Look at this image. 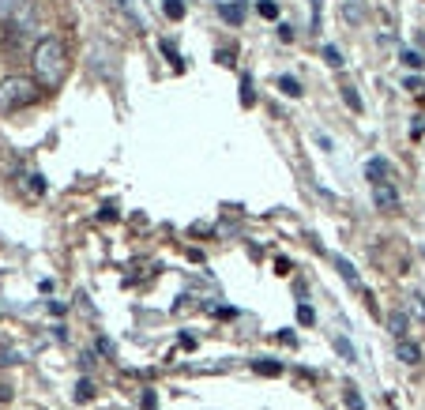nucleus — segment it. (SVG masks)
<instances>
[{"label":"nucleus","instance_id":"nucleus-1","mask_svg":"<svg viewBox=\"0 0 425 410\" xmlns=\"http://www.w3.org/2000/svg\"><path fill=\"white\" fill-rule=\"evenodd\" d=\"M64 61H68V53H64V42L57 38V34H45V38L34 45V53H31L34 79H38L42 87H61V79H64Z\"/></svg>","mask_w":425,"mask_h":410},{"label":"nucleus","instance_id":"nucleus-2","mask_svg":"<svg viewBox=\"0 0 425 410\" xmlns=\"http://www.w3.org/2000/svg\"><path fill=\"white\" fill-rule=\"evenodd\" d=\"M34 95H38L34 79H26V76H8L4 83H0V109H4V113H15V109L31 106Z\"/></svg>","mask_w":425,"mask_h":410},{"label":"nucleus","instance_id":"nucleus-3","mask_svg":"<svg viewBox=\"0 0 425 410\" xmlns=\"http://www.w3.org/2000/svg\"><path fill=\"white\" fill-rule=\"evenodd\" d=\"M34 19H38V4H34V0H15V8L8 12V23H12V38H15V42L31 38Z\"/></svg>","mask_w":425,"mask_h":410},{"label":"nucleus","instance_id":"nucleus-4","mask_svg":"<svg viewBox=\"0 0 425 410\" xmlns=\"http://www.w3.org/2000/svg\"><path fill=\"white\" fill-rule=\"evenodd\" d=\"M392 162H387V158H369V162H365V177H369V181H373V189H376V184H392Z\"/></svg>","mask_w":425,"mask_h":410},{"label":"nucleus","instance_id":"nucleus-5","mask_svg":"<svg viewBox=\"0 0 425 410\" xmlns=\"http://www.w3.org/2000/svg\"><path fill=\"white\" fill-rule=\"evenodd\" d=\"M373 203L380 211H395V207H399V192H395V184H376V189H373Z\"/></svg>","mask_w":425,"mask_h":410},{"label":"nucleus","instance_id":"nucleus-6","mask_svg":"<svg viewBox=\"0 0 425 410\" xmlns=\"http://www.w3.org/2000/svg\"><path fill=\"white\" fill-rule=\"evenodd\" d=\"M218 15H223L230 26H241L245 23V0H223V4H218Z\"/></svg>","mask_w":425,"mask_h":410},{"label":"nucleus","instance_id":"nucleus-7","mask_svg":"<svg viewBox=\"0 0 425 410\" xmlns=\"http://www.w3.org/2000/svg\"><path fill=\"white\" fill-rule=\"evenodd\" d=\"M395 354H399V361H406V365H418L422 361V350L414 347V342H406V339L395 342Z\"/></svg>","mask_w":425,"mask_h":410},{"label":"nucleus","instance_id":"nucleus-8","mask_svg":"<svg viewBox=\"0 0 425 410\" xmlns=\"http://www.w3.org/2000/svg\"><path fill=\"white\" fill-rule=\"evenodd\" d=\"M252 369L260 372V377H279V372H282V361H275V358H256Z\"/></svg>","mask_w":425,"mask_h":410},{"label":"nucleus","instance_id":"nucleus-9","mask_svg":"<svg viewBox=\"0 0 425 410\" xmlns=\"http://www.w3.org/2000/svg\"><path fill=\"white\" fill-rule=\"evenodd\" d=\"M335 271L343 275V283H350V286H358V267L350 264L346 256H335Z\"/></svg>","mask_w":425,"mask_h":410},{"label":"nucleus","instance_id":"nucleus-10","mask_svg":"<svg viewBox=\"0 0 425 410\" xmlns=\"http://www.w3.org/2000/svg\"><path fill=\"white\" fill-rule=\"evenodd\" d=\"M387 331H392V339L399 342L403 335H406V316L403 313H392V316H387Z\"/></svg>","mask_w":425,"mask_h":410},{"label":"nucleus","instance_id":"nucleus-11","mask_svg":"<svg viewBox=\"0 0 425 410\" xmlns=\"http://www.w3.org/2000/svg\"><path fill=\"white\" fill-rule=\"evenodd\" d=\"M279 90H282V95H290V98H301V95H305L301 83L294 79V76H279Z\"/></svg>","mask_w":425,"mask_h":410},{"label":"nucleus","instance_id":"nucleus-12","mask_svg":"<svg viewBox=\"0 0 425 410\" xmlns=\"http://www.w3.org/2000/svg\"><path fill=\"white\" fill-rule=\"evenodd\" d=\"M343 15H346V23H362V19H365V8L358 4V0H346V4H343Z\"/></svg>","mask_w":425,"mask_h":410},{"label":"nucleus","instance_id":"nucleus-13","mask_svg":"<svg viewBox=\"0 0 425 410\" xmlns=\"http://www.w3.org/2000/svg\"><path fill=\"white\" fill-rule=\"evenodd\" d=\"M343 399H346V410H365V399L358 395V388H354V384H346V388H343Z\"/></svg>","mask_w":425,"mask_h":410},{"label":"nucleus","instance_id":"nucleus-14","mask_svg":"<svg viewBox=\"0 0 425 410\" xmlns=\"http://www.w3.org/2000/svg\"><path fill=\"white\" fill-rule=\"evenodd\" d=\"M335 350H339V354H343V358H346V361H358V350H354V347H350V339H346V335H335Z\"/></svg>","mask_w":425,"mask_h":410},{"label":"nucleus","instance_id":"nucleus-15","mask_svg":"<svg viewBox=\"0 0 425 410\" xmlns=\"http://www.w3.org/2000/svg\"><path fill=\"white\" fill-rule=\"evenodd\" d=\"M76 399H79V403H90V399H95V384H90L87 377H83L79 384H76Z\"/></svg>","mask_w":425,"mask_h":410},{"label":"nucleus","instance_id":"nucleus-16","mask_svg":"<svg viewBox=\"0 0 425 410\" xmlns=\"http://www.w3.org/2000/svg\"><path fill=\"white\" fill-rule=\"evenodd\" d=\"M113 8H117V12H125V15H128V19H132L136 26H143V19L136 15V8H132V0H113Z\"/></svg>","mask_w":425,"mask_h":410},{"label":"nucleus","instance_id":"nucleus-17","mask_svg":"<svg viewBox=\"0 0 425 410\" xmlns=\"http://www.w3.org/2000/svg\"><path fill=\"white\" fill-rule=\"evenodd\" d=\"M241 106L248 109V106H256V90H252V79H241Z\"/></svg>","mask_w":425,"mask_h":410},{"label":"nucleus","instance_id":"nucleus-18","mask_svg":"<svg viewBox=\"0 0 425 410\" xmlns=\"http://www.w3.org/2000/svg\"><path fill=\"white\" fill-rule=\"evenodd\" d=\"M324 61L331 64V68H343V49H335V45H324Z\"/></svg>","mask_w":425,"mask_h":410},{"label":"nucleus","instance_id":"nucleus-19","mask_svg":"<svg viewBox=\"0 0 425 410\" xmlns=\"http://www.w3.org/2000/svg\"><path fill=\"white\" fill-rule=\"evenodd\" d=\"M256 12H260L264 19H279V4H275V0H260V4H256Z\"/></svg>","mask_w":425,"mask_h":410},{"label":"nucleus","instance_id":"nucleus-20","mask_svg":"<svg viewBox=\"0 0 425 410\" xmlns=\"http://www.w3.org/2000/svg\"><path fill=\"white\" fill-rule=\"evenodd\" d=\"M343 102H346L350 109H354V113H362V98H358L354 87H343Z\"/></svg>","mask_w":425,"mask_h":410},{"label":"nucleus","instance_id":"nucleus-21","mask_svg":"<svg viewBox=\"0 0 425 410\" xmlns=\"http://www.w3.org/2000/svg\"><path fill=\"white\" fill-rule=\"evenodd\" d=\"M166 15L170 19H184V0H166Z\"/></svg>","mask_w":425,"mask_h":410},{"label":"nucleus","instance_id":"nucleus-22","mask_svg":"<svg viewBox=\"0 0 425 410\" xmlns=\"http://www.w3.org/2000/svg\"><path fill=\"white\" fill-rule=\"evenodd\" d=\"M26 189L42 196V192H45V177H42V173H31V177H26Z\"/></svg>","mask_w":425,"mask_h":410},{"label":"nucleus","instance_id":"nucleus-23","mask_svg":"<svg viewBox=\"0 0 425 410\" xmlns=\"http://www.w3.org/2000/svg\"><path fill=\"white\" fill-rule=\"evenodd\" d=\"M162 53H166V57L173 61V68H184V61L177 57V49H173V42H162Z\"/></svg>","mask_w":425,"mask_h":410},{"label":"nucleus","instance_id":"nucleus-24","mask_svg":"<svg viewBox=\"0 0 425 410\" xmlns=\"http://www.w3.org/2000/svg\"><path fill=\"white\" fill-rule=\"evenodd\" d=\"M403 64H406V68H422V64H425V61H422V53H414V49H406V53H403Z\"/></svg>","mask_w":425,"mask_h":410},{"label":"nucleus","instance_id":"nucleus-25","mask_svg":"<svg viewBox=\"0 0 425 410\" xmlns=\"http://www.w3.org/2000/svg\"><path fill=\"white\" fill-rule=\"evenodd\" d=\"M298 320L301 324H312V320H316V313H312L309 305H298Z\"/></svg>","mask_w":425,"mask_h":410},{"label":"nucleus","instance_id":"nucleus-26","mask_svg":"<svg viewBox=\"0 0 425 410\" xmlns=\"http://www.w3.org/2000/svg\"><path fill=\"white\" fill-rule=\"evenodd\" d=\"M410 301H414V316H418V320H425V297H422V294H414Z\"/></svg>","mask_w":425,"mask_h":410},{"label":"nucleus","instance_id":"nucleus-27","mask_svg":"<svg viewBox=\"0 0 425 410\" xmlns=\"http://www.w3.org/2000/svg\"><path fill=\"white\" fill-rule=\"evenodd\" d=\"M8 399H12V384H8L4 377H0V403H8Z\"/></svg>","mask_w":425,"mask_h":410},{"label":"nucleus","instance_id":"nucleus-28","mask_svg":"<svg viewBox=\"0 0 425 410\" xmlns=\"http://www.w3.org/2000/svg\"><path fill=\"white\" fill-rule=\"evenodd\" d=\"M275 271H279V275H290V260L279 256V260H275Z\"/></svg>","mask_w":425,"mask_h":410},{"label":"nucleus","instance_id":"nucleus-29","mask_svg":"<svg viewBox=\"0 0 425 410\" xmlns=\"http://www.w3.org/2000/svg\"><path fill=\"white\" fill-rule=\"evenodd\" d=\"M279 38H282V42H294V26H290V23L279 26Z\"/></svg>","mask_w":425,"mask_h":410},{"label":"nucleus","instance_id":"nucleus-30","mask_svg":"<svg viewBox=\"0 0 425 410\" xmlns=\"http://www.w3.org/2000/svg\"><path fill=\"white\" fill-rule=\"evenodd\" d=\"M215 61H218V64H234V49H218Z\"/></svg>","mask_w":425,"mask_h":410},{"label":"nucleus","instance_id":"nucleus-31","mask_svg":"<svg viewBox=\"0 0 425 410\" xmlns=\"http://www.w3.org/2000/svg\"><path fill=\"white\" fill-rule=\"evenodd\" d=\"M117 219V207H102V222H113Z\"/></svg>","mask_w":425,"mask_h":410},{"label":"nucleus","instance_id":"nucleus-32","mask_svg":"<svg viewBox=\"0 0 425 410\" xmlns=\"http://www.w3.org/2000/svg\"><path fill=\"white\" fill-rule=\"evenodd\" d=\"M12 8H15V0H0V15H8Z\"/></svg>","mask_w":425,"mask_h":410}]
</instances>
